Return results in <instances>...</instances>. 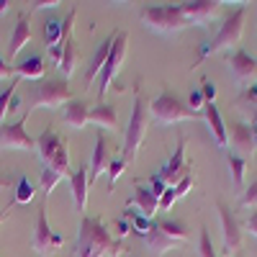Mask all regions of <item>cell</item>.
I'll return each mask as SVG.
<instances>
[{"label":"cell","instance_id":"cell-1","mask_svg":"<svg viewBox=\"0 0 257 257\" xmlns=\"http://www.w3.org/2000/svg\"><path fill=\"white\" fill-rule=\"evenodd\" d=\"M126 244L116 239L98 216H82L77 234V257H118Z\"/></svg>","mask_w":257,"mask_h":257},{"label":"cell","instance_id":"cell-2","mask_svg":"<svg viewBox=\"0 0 257 257\" xmlns=\"http://www.w3.org/2000/svg\"><path fill=\"white\" fill-rule=\"evenodd\" d=\"M36 152L41 162H44V167H52L62 178H70V149H67V142L54 132V126H47L36 137Z\"/></svg>","mask_w":257,"mask_h":257},{"label":"cell","instance_id":"cell-3","mask_svg":"<svg viewBox=\"0 0 257 257\" xmlns=\"http://www.w3.org/2000/svg\"><path fill=\"white\" fill-rule=\"evenodd\" d=\"M147 132H149V113H147V105L142 100V95L137 93L134 95V108H132V116H128V126H126V139H123V152H121V160L126 165H132L139 155V147L144 144L147 139Z\"/></svg>","mask_w":257,"mask_h":257},{"label":"cell","instance_id":"cell-4","mask_svg":"<svg viewBox=\"0 0 257 257\" xmlns=\"http://www.w3.org/2000/svg\"><path fill=\"white\" fill-rule=\"evenodd\" d=\"M139 18L147 29H152L157 34H178L185 26H190V21L183 16L180 6H149V8H142Z\"/></svg>","mask_w":257,"mask_h":257},{"label":"cell","instance_id":"cell-5","mask_svg":"<svg viewBox=\"0 0 257 257\" xmlns=\"http://www.w3.org/2000/svg\"><path fill=\"white\" fill-rule=\"evenodd\" d=\"M72 100V88L70 82L64 80H47V82H39L34 85L31 90V98L26 103V118L31 116L34 108H59V105L70 103Z\"/></svg>","mask_w":257,"mask_h":257},{"label":"cell","instance_id":"cell-6","mask_svg":"<svg viewBox=\"0 0 257 257\" xmlns=\"http://www.w3.org/2000/svg\"><path fill=\"white\" fill-rule=\"evenodd\" d=\"M244 18H247V8H237L231 11L226 18H224V26L219 29V34L213 36L208 44H203L201 49V59L216 54L221 49H229V47H237L239 39H242V31H244Z\"/></svg>","mask_w":257,"mask_h":257},{"label":"cell","instance_id":"cell-7","mask_svg":"<svg viewBox=\"0 0 257 257\" xmlns=\"http://www.w3.org/2000/svg\"><path fill=\"white\" fill-rule=\"evenodd\" d=\"M149 111L160 123H178V121H188V118H203V113L190 111L188 105L180 103L178 95H173L170 90H162L152 103H149Z\"/></svg>","mask_w":257,"mask_h":257},{"label":"cell","instance_id":"cell-8","mask_svg":"<svg viewBox=\"0 0 257 257\" xmlns=\"http://www.w3.org/2000/svg\"><path fill=\"white\" fill-rule=\"evenodd\" d=\"M64 244V237L57 231H52L49 226V219H47V201L39 206V219H36V229H34V239H31V247L36 249L39 257H52L62 249Z\"/></svg>","mask_w":257,"mask_h":257},{"label":"cell","instance_id":"cell-9","mask_svg":"<svg viewBox=\"0 0 257 257\" xmlns=\"http://www.w3.org/2000/svg\"><path fill=\"white\" fill-rule=\"evenodd\" d=\"M126 44H128V36L118 31L116 44H113V49H111V57L105 59L103 70H100V75H98V98H100V100H103L105 93H108V88L113 85V80H116V75H118V70H121V62H123V57H126Z\"/></svg>","mask_w":257,"mask_h":257},{"label":"cell","instance_id":"cell-10","mask_svg":"<svg viewBox=\"0 0 257 257\" xmlns=\"http://www.w3.org/2000/svg\"><path fill=\"white\" fill-rule=\"evenodd\" d=\"M26 116H21L16 123L0 126V149H26V152L36 149V139L26 132Z\"/></svg>","mask_w":257,"mask_h":257},{"label":"cell","instance_id":"cell-11","mask_svg":"<svg viewBox=\"0 0 257 257\" xmlns=\"http://www.w3.org/2000/svg\"><path fill=\"white\" fill-rule=\"evenodd\" d=\"M75 18H77V11H70L67 21L62 24V41H59V44H62V62H59V72L64 77H72V72L77 67V59H80L77 47H75V39H72V24H75Z\"/></svg>","mask_w":257,"mask_h":257},{"label":"cell","instance_id":"cell-12","mask_svg":"<svg viewBox=\"0 0 257 257\" xmlns=\"http://www.w3.org/2000/svg\"><path fill=\"white\" fill-rule=\"evenodd\" d=\"M188 162H185V139L180 137L178 139V147H175V152H173V157H170L165 165H162V170H160V178L165 180V185H170V188H175L185 175H188Z\"/></svg>","mask_w":257,"mask_h":257},{"label":"cell","instance_id":"cell-13","mask_svg":"<svg viewBox=\"0 0 257 257\" xmlns=\"http://www.w3.org/2000/svg\"><path fill=\"white\" fill-rule=\"evenodd\" d=\"M216 208H219V219H221V229H224L221 231L224 234V252L234 254V252H239V247H242V226H239L237 216L229 211L226 203H219Z\"/></svg>","mask_w":257,"mask_h":257},{"label":"cell","instance_id":"cell-14","mask_svg":"<svg viewBox=\"0 0 257 257\" xmlns=\"http://www.w3.org/2000/svg\"><path fill=\"white\" fill-rule=\"evenodd\" d=\"M226 132H229V144L234 149V155H239V157H249L254 152V132H252V126L242 123V121H231V126H226Z\"/></svg>","mask_w":257,"mask_h":257},{"label":"cell","instance_id":"cell-15","mask_svg":"<svg viewBox=\"0 0 257 257\" xmlns=\"http://www.w3.org/2000/svg\"><path fill=\"white\" fill-rule=\"evenodd\" d=\"M229 72L239 85H247L249 80L257 77V62L244 49H234L229 54Z\"/></svg>","mask_w":257,"mask_h":257},{"label":"cell","instance_id":"cell-16","mask_svg":"<svg viewBox=\"0 0 257 257\" xmlns=\"http://www.w3.org/2000/svg\"><path fill=\"white\" fill-rule=\"evenodd\" d=\"M113 155H111V147H108V137H105V132H98L95 137V152H93V160H90V185L95 183L98 175L108 173V165H111Z\"/></svg>","mask_w":257,"mask_h":257},{"label":"cell","instance_id":"cell-17","mask_svg":"<svg viewBox=\"0 0 257 257\" xmlns=\"http://www.w3.org/2000/svg\"><path fill=\"white\" fill-rule=\"evenodd\" d=\"M142 239H144V244H147V249H149V254H152V257H162L165 252L178 249V247H180L178 242H173V239H170L167 234L160 229V224H157V221L149 224V231H144V234H142Z\"/></svg>","mask_w":257,"mask_h":257},{"label":"cell","instance_id":"cell-18","mask_svg":"<svg viewBox=\"0 0 257 257\" xmlns=\"http://www.w3.org/2000/svg\"><path fill=\"white\" fill-rule=\"evenodd\" d=\"M180 11L190 24H208L211 18H216L219 3H213V0H193V3H180Z\"/></svg>","mask_w":257,"mask_h":257},{"label":"cell","instance_id":"cell-19","mask_svg":"<svg viewBox=\"0 0 257 257\" xmlns=\"http://www.w3.org/2000/svg\"><path fill=\"white\" fill-rule=\"evenodd\" d=\"M88 162H82L75 173H70V185H72V198H75V208L77 211H85V206H88V190H90V175H88Z\"/></svg>","mask_w":257,"mask_h":257},{"label":"cell","instance_id":"cell-20","mask_svg":"<svg viewBox=\"0 0 257 257\" xmlns=\"http://www.w3.org/2000/svg\"><path fill=\"white\" fill-rule=\"evenodd\" d=\"M126 208H139L142 216L152 219L155 213L160 211V198L155 196L152 190H149V185H137V188H134V196L128 198Z\"/></svg>","mask_w":257,"mask_h":257},{"label":"cell","instance_id":"cell-21","mask_svg":"<svg viewBox=\"0 0 257 257\" xmlns=\"http://www.w3.org/2000/svg\"><path fill=\"white\" fill-rule=\"evenodd\" d=\"M201 113H203V118H206V126H208L211 137L216 139V144H219L221 149H226V147H229V132H226V123H224V118H221V113H219V108H216V103H206Z\"/></svg>","mask_w":257,"mask_h":257},{"label":"cell","instance_id":"cell-22","mask_svg":"<svg viewBox=\"0 0 257 257\" xmlns=\"http://www.w3.org/2000/svg\"><path fill=\"white\" fill-rule=\"evenodd\" d=\"M116 36H118V31H113L105 41H100V47H98V52L90 57V64H88V72H85V85H90L93 80H98V75H100V70H103V64H105V59L111 57V49H113V44H116Z\"/></svg>","mask_w":257,"mask_h":257},{"label":"cell","instance_id":"cell-23","mask_svg":"<svg viewBox=\"0 0 257 257\" xmlns=\"http://www.w3.org/2000/svg\"><path fill=\"white\" fill-rule=\"evenodd\" d=\"M62 118H64V123H67L70 128H82L85 123H88V118H90L88 103L72 98L70 103H64V105H62Z\"/></svg>","mask_w":257,"mask_h":257},{"label":"cell","instance_id":"cell-24","mask_svg":"<svg viewBox=\"0 0 257 257\" xmlns=\"http://www.w3.org/2000/svg\"><path fill=\"white\" fill-rule=\"evenodd\" d=\"M31 39V26H29V16H21L13 26V34H11V41H8V62L18 57V52L24 49V44Z\"/></svg>","mask_w":257,"mask_h":257},{"label":"cell","instance_id":"cell-25","mask_svg":"<svg viewBox=\"0 0 257 257\" xmlns=\"http://www.w3.org/2000/svg\"><path fill=\"white\" fill-rule=\"evenodd\" d=\"M44 70H47L44 67V59H41L39 54L21 59L16 67H13V72H16L18 80H41V77H44Z\"/></svg>","mask_w":257,"mask_h":257},{"label":"cell","instance_id":"cell-26","mask_svg":"<svg viewBox=\"0 0 257 257\" xmlns=\"http://www.w3.org/2000/svg\"><path fill=\"white\" fill-rule=\"evenodd\" d=\"M90 123H98L103 128H108V132H113V128H118V116H116V108L113 105H105V103H98L95 108L90 111Z\"/></svg>","mask_w":257,"mask_h":257},{"label":"cell","instance_id":"cell-27","mask_svg":"<svg viewBox=\"0 0 257 257\" xmlns=\"http://www.w3.org/2000/svg\"><path fill=\"white\" fill-rule=\"evenodd\" d=\"M160 224V229L167 234L173 242H178V244H183V242H188V237H190V231H188V226L180 221V219H162V221H157Z\"/></svg>","mask_w":257,"mask_h":257},{"label":"cell","instance_id":"cell-28","mask_svg":"<svg viewBox=\"0 0 257 257\" xmlns=\"http://www.w3.org/2000/svg\"><path fill=\"white\" fill-rule=\"evenodd\" d=\"M229 173H231V180H234V188L239 193L244 190V173H247V160L239 157V155H229Z\"/></svg>","mask_w":257,"mask_h":257},{"label":"cell","instance_id":"cell-29","mask_svg":"<svg viewBox=\"0 0 257 257\" xmlns=\"http://www.w3.org/2000/svg\"><path fill=\"white\" fill-rule=\"evenodd\" d=\"M34 183L26 178V175H21L18 183H16V196H13V203H29L34 198Z\"/></svg>","mask_w":257,"mask_h":257},{"label":"cell","instance_id":"cell-30","mask_svg":"<svg viewBox=\"0 0 257 257\" xmlns=\"http://www.w3.org/2000/svg\"><path fill=\"white\" fill-rule=\"evenodd\" d=\"M59 180H62V175H57L52 167H44V170H41V178H39V190L44 193V201L49 198V193L54 190V185H57Z\"/></svg>","mask_w":257,"mask_h":257},{"label":"cell","instance_id":"cell-31","mask_svg":"<svg viewBox=\"0 0 257 257\" xmlns=\"http://www.w3.org/2000/svg\"><path fill=\"white\" fill-rule=\"evenodd\" d=\"M18 77L16 80H11V85L0 93V126H3V118H6V113H11V100H13V95H16V88H18Z\"/></svg>","mask_w":257,"mask_h":257},{"label":"cell","instance_id":"cell-32","mask_svg":"<svg viewBox=\"0 0 257 257\" xmlns=\"http://www.w3.org/2000/svg\"><path fill=\"white\" fill-rule=\"evenodd\" d=\"M44 41H47V47H57L62 41V24L59 21H49L44 26Z\"/></svg>","mask_w":257,"mask_h":257},{"label":"cell","instance_id":"cell-33","mask_svg":"<svg viewBox=\"0 0 257 257\" xmlns=\"http://www.w3.org/2000/svg\"><path fill=\"white\" fill-rule=\"evenodd\" d=\"M239 206H244V208H257V180H252V185H247V188L242 190Z\"/></svg>","mask_w":257,"mask_h":257},{"label":"cell","instance_id":"cell-34","mask_svg":"<svg viewBox=\"0 0 257 257\" xmlns=\"http://www.w3.org/2000/svg\"><path fill=\"white\" fill-rule=\"evenodd\" d=\"M198 257H216L213 244H211V237H208L206 229H201V237H198Z\"/></svg>","mask_w":257,"mask_h":257},{"label":"cell","instance_id":"cell-35","mask_svg":"<svg viewBox=\"0 0 257 257\" xmlns=\"http://www.w3.org/2000/svg\"><path fill=\"white\" fill-rule=\"evenodd\" d=\"M123 170H126V162H123L121 157H113V160H111V165H108V180H111V185L123 175Z\"/></svg>","mask_w":257,"mask_h":257},{"label":"cell","instance_id":"cell-36","mask_svg":"<svg viewBox=\"0 0 257 257\" xmlns=\"http://www.w3.org/2000/svg\"><path fill=\"white\" fill-rule=\"evenodd\" d=\"M167 188H170V185H165V180H162L160 175H152V178H149V190H152L157 198H162V193H165Z\"/></svg>","mask_w":257,"mask_h":257},{"label":"cell","instance_id":"cell-37","mask_svg":"<svg viewBox=\"0 0 257 257\" xmlns=\"http://www.w3.org/2000/svg\"><path fill=\"white\" fill-rule=\"evenodd\" d=\"M193 183H196V180H193V175H185L178 185H175V196L178 198H183V196H188V193H190V188H193Z\"/></svg>","mask_w":257,"mask_h":257},{"label":"cell","instance_id":"cell-38","mask_svg":"<svg viewBox=\"0 0 257 257\" xmlns=\"http://www.w3.org/2000/svg\"><path fill=\"white\" fill-rule=\"evenodd\" d=\"M178 201V196H175V188H167L165 193H162V198H160V211H167L170 206H173Z\"/></svg>","mask_w":257,"mask_h":257},{"label":"cell","instance_id":"cell-39","mask_svg":"<svg viewBox=\"0 0 257 257\" xmlns=\"http://www.w3.org/2000/svg\"><path fill=\"white\" fill-rule=\"evenodd\" d=\"M203 105H206V100H203V93H201V90H193V93H190V111L201 113L198 108H203Z\"/></svg>","mask_w":257,"mask_h":257},{"label":"cell","instance_id":"cell-40","mask_svg":"<svg viewBox=\"0 0 257 257\" xmlns=\"http://www.w3.org/2000/svg\"><path fill=\"white\" fill-rule=\"evenodd\" d=\"M201 93H203V100H206V103H213V98H216V85H213L211 80H206L203 88H201Z\"/></svg>","mask_w":257,"mask_h":257},{"label":"cell","instance_id":"cell-41","mask_svg":"<svg viewBox=\"0 0 257 257\" xmlns=\"http://www.w3.org/2000/svg\"><path fill=\"white\" fill-rule=\"evenodd\" d=\"M113 229H116V239H121V237H126V234L132 231V224H126V219H118L113 224Z\"/></svg>","mask_w":257,"mask_h":257},{"label":"cell","instance_id":"cell-42","mask_svg":"<svg viewBox=\"0 0 257 257\" xmlns=\"http://www.w3.org/2000/svg\"><path fill=\"white\" fill-rule=\"evenodd\" d=\"M11 75H16L13 67H11V62L0 57V80H6V77H11Z\"/></svg>","mask_w":257,"mask_h":257},{"label":"cell","instance_id":"cell-43","mask_svg":"<svg viewBox=\"0 0 257 257\" xmlns=\"http://www.w3.org/2000/svg\"><path fill=\"white\" fill-rule=\"evenodd\" d=\"M247 229L252 231V237H257V211L249 213V219H247Z\"/></svg>","mask_w":257,"mask_h":257},{"label":"cell","instance_id":"cell-44","mask_svg":"<svg viewBox=\"0 0 257 257\" xmlns=\"http://www.w3.org/2000/svg\"><path fill=\"white\" fill-rule=\"evenodd\" d=\"M57 6H62L59 0H47V3H34V8H57Z\"/></svg>","mask_w":257,"mask_h":257},{"label":"cell","instance_id":"cell-45","mask_svg":"<svg viewBox=\"0 0 257 257\" xmlns=\"http://www.w3.org/2000/svg\"><path fill=\"white\" fill-rule=\"evenodd\" d=\"M244 98H249V100H257V85H252V88H247V90H244Z\"/></svg>","mask_w":257,"mask_h":257},{"label":"cell","instance_id":"cell-46","mask_svg":"<svg viewBox=\"0 0 257 257\" xmlns=\"http://www.w3.org/2000/svg\"><path fill=\"white\" fill-rule=\"evenodd\" d=\"M16 108H21V98L18 95H13V100H11V111H16Z\"/></svg>","mask_w":257,"mask_h":257},{"label":"cell","instance_id":"cell-47","mask_svg":"<svg viewBox=\"0 0 257 257\" xmlns=\"http://www.w3.org/2000/svg\"><path fill=\"white\" fill-rule=\"evenodd\" d=\"M8 8H11L8 0H0V13H8Z\"/></svg>","mask_w":257,"mask_h":257},{"label":"cell","instance_id":"cell-48","mask_svg":"<svg viewBox=\"0 0 257 257\" xmlns=\"http://www.w3.org/2000/svg\"><path fill=\"white\" fill-rule=\"evenodd\" d=\"M8 211H11V206H6V208H3V211H0V224H3V221H6V219H8Z\"/></svg>","mask_w":257,"mask_h":257},{"label":"cell","instance_id":"cell-49","mask_svg":"<svg viewBox=\"0 0 257 257\" xmlns=\"http://www.w3.org/2000/svg\"><path fill=\"white\" fill-rule=\"evenodd\" d=\"M8 185H11L8 180H0V188H8Z\"/></svg>","mask_w":257,"mask_h":257},{"label":"cell","instance_id":"cell-50","mask_svg":"<svg viewBox=\"0 0 257 257\" xmlns=\"http://www.w3.org/2000/svg\"><path fill=\"white\" fill-rule=\"evenodd\" d=\"M252 132H254V149H257V126L252 128Z\"/></svg>","mask_w":257,"mask_h":257},{"label":"cell","instance_id":"cell-51","mask_svg":"<svg viewBox=\"0 0 257 257\" xmlns=\"http://www.w3.org/2000/svg\"><path fill=\"white\" fill-rule=\"evenodd\" d=\"M254 126H257V111H254Z\"/></svg>","mask_w":257,"mask_h":257},{"label":"cell","instance_id":"cell-52","mask_svg":"<svg viewBox=\"0 0 257 257\" xmlns=\"http://www.w3.org/2000/svg\"><path fill=\"white\" fill-rule=\"evenodd\" d=\"M254 105H257V100H254Z\"/></svg>","mask_w":257,"mask_h":257},{"label":"cell","instance_id":"cell-53","mask_svg":"<svg viewBox=\"0 0 257 257\" xmlns=\"http://www.w3.org/2000/svg\"><path fill=\"white\" fill-rule=\"evenodd\" d=\"M237 257H242V254H237Z\"/></svg>","mask_w":257,"mask_h":257}]
</instances>
